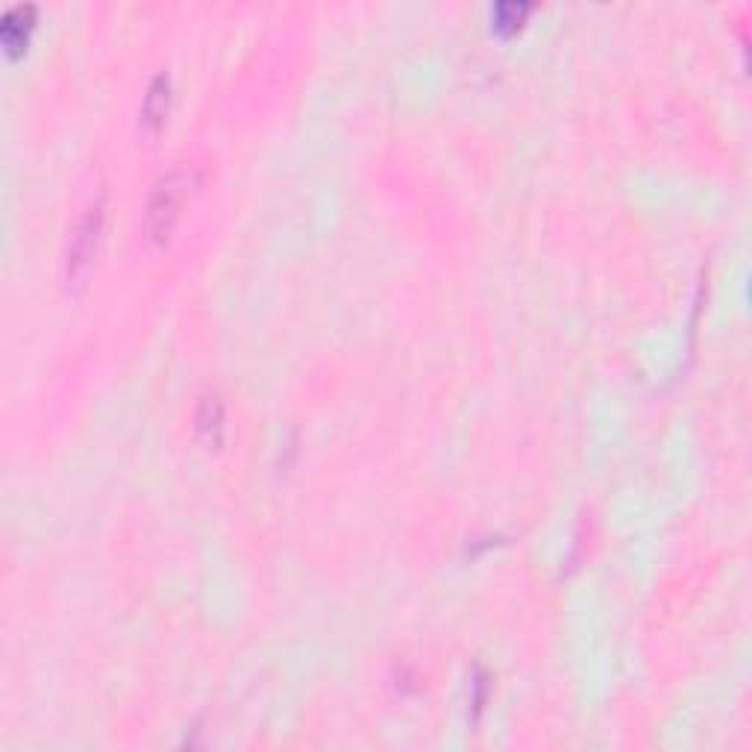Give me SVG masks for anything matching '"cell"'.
Segmentation results:
<instances>
[{"label":"cell","instance_id":"5","mask_svg":"<svg viewBox=\"0 0 752 752\" xmlns=\"http://www.w3.org/2000/svg\"><path fill=\"white\" fill-rule=\"evenodd\" d=\"M194 426H197V435L206 444H212V447L221 444V438H224V403H221L218 394H206L200 400V406L194 412Z\"/></svg>","mask_w":752,"mask_h":752},{"label":"cell","instance_id":"3","mask_svg":"<svg viewBox=\"0 0 752 752\" xmlns=\"http://www.w3.org/2000/svg\"><path fill=\"white\" fill-rule=\"evenodd\" d=\"M168 109H171V77L168 74H159L150 86H147V94L141 100V124L156 133L165 118H168Z\"/></svg>","mask_w":752,"mask_h":752},{"label":"cell","instance_id":"2","mask_svg":"<svg viewBox=\"0 0 752 752\" xmlns=\"http://www.w3.org/2000/svg\"><path fill=\"white\" fill-rule=\"evenodd\" d=\"M100 233H103V197L94 200L92 206L86 209V215L77 221V227L71 230L68 238V250H65V280L68 285H83V280L89 277L100 244Z\"/></svg>","mask_w":752,"mask_h":752},{"label":"cell","instance_id":"4","mask_svg":"<svg viewBox=\"0 0 752 752\" xmlns=\"http://www.w3.org/2000/svg\"><path fill=\"white\" fill-rule=\"evenodd\" d=\"M33 21H36V6H12V9H6V15L0 21V39H3L9 53H18L21 47L27 45Z\"/></svg>","mask_w":752,"mask_h":752},{"label":"cell","instance_id":"1","mask_svg":"<svg viewBox=\"0 0 752 752\" xmlns=\"http://www.w3.org/2000/svg\"><path fill=\"white\" fill-rule=\"evenodd\" d=\"M194 186V171L191 168H174L168 171L147 197V209H144V238L150 244H168V238L177 227L180 218V206L188 197V188Z\"/></svg>","mask_w":752,"mask_h":752},{"label":"cell","instance_id":"6","mask_svg":"<svg viewBox=\"0 0 752 752\" xmlns=\"http://www.w3.org/2000/svg\"><path fill=\"white\" fill-rule=\"evenodd\" d=\"M529 3H500L494 6V30L500 33H515L517 27L523 24V18L529 15Z\"/></svg>","mask_w":752,"mask_h":752}]
</instances>
